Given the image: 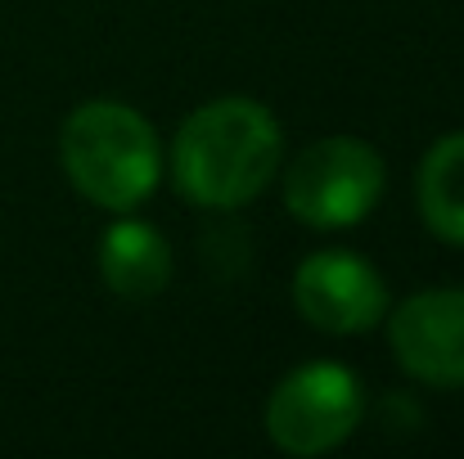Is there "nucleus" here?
<instances>
[{"instance_id":"f257e3e1","label":"nucleus","mask_w":464,"mask_h":459,"mask_svg":"<svg viewBox=\"0 0 464 459\" xmlns=\"http://www.w3.org/2000/svg\"><path fill=\"white\" fill-rule=\"evenodd\" d=\"M285 131L248 95H221L194 109L171 136V180L194 207H244L280 171Z\"/></svg>"},{"instance_id":"f03ea898","label":"nucleus","mask_w":464,"mask_h":459,"mask_svg":"<svg viewBox=\"0 0 464 459\" xmlns=\"http://www.w3.org/2000/svg\"><path fill=\"white\" fill-rule=\"evenodd\" d=\"M59 162L86 203L131 212L158 189L162 145L150 118L131 104L91 100L68 113L59 131Z\"/></svg>"},{"instance_id":"7ed1b4c3","label":"nucleus","mask_w":464,"mask_h":459,"mask_svg":"<svg viewBox=\"0 0 464 459\" xmlns=\"http://www.w3.org/2000/svg\"><path fill=\"white\" fill-rule=\"evenodd\" d=\"M388 167L374 145L356 136H324L285 171V207L311 230H347L383 198Z\"/></svg>"},{"instance_id":"20e7f679","label":"nucleus","mask_w":464,"mask_h":459,"mask_svg":"<svg viewBox=\"0 0 464 459\" xmlns=\"http://www.w3.org/2000/svg\"><path fill=\"white\" fill-rule=\"evenodd\" d=\"M361 383L347 365L311 360L280 378L266 401V437L294 459H315L338 451L361 424Z\"/></svg>"},{"instance_id":"39448f33","label":"nucleus","mask_w":464,"mask_h":459,"mask_svg":"<svg viewBox=\"0 0 464 459\" xmlns=\"http://www.w3.org/2000/svg\"><path fill=\"white\" fill-rule=\"evenodd\" d=\"M294 306L311 329L347 338V333L374 329L388 315V284L365 257L324 248L298 262Z\"/></svg>"},{"instance_id":"423d86ee","label":"nucleus","mask_w":464,"mask_h":459,"mask_svg":"<svg viewBox=\"0 0 464 459\" xmlns=\"http://www.w3.org/2000/svg\"><path fill=\"white\" fill-rule=\"evenodd\" d=\"M397 365L429 387H464V289H424L388 315Z\"/></svg>"},{"instance_id":"0eeeda50","label":"nucleus","mask_w":464,"mask_h":459,"mask_svg":"<svg viewBox=\"0 0 464 459\" xmlns=\"http://www.w3.org/2000/svg\"><path fill=\"white\" fill-rule=\"evenodd\" d=\"M100 275L118 298H131V302L158 298L171 280V248L162 230L136 216H122L118 225H109L100 244Z\"/></svg>"},{"instance_id":"6e6552de","label":"nucleus","mask_w":464,"mask_h":459,"mask_svg":"<svg viewBox=\"0 0 464 459\" xmlns=\"http://www.w3.org/2000/svg\"><path fill=\"white\" fill-rule=\"evenodd\" d=\"M415 198L424 225L442 244L464 248V131H451L438 145H429L415 176Z\"/></svg>"}]
</instances>
